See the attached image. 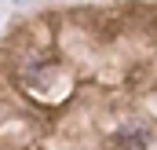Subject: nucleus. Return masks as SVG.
Here are the masks:
<instances>
[{
    "label": "nucleus",
    "instance_id": "nucleus-1",
    "mask_svg": "<svg viewBox=\"0 0 157 150\" xmlns=\"http://www.w3.org/2000/svg\"><path fill=\"white\" fill-rule=\"evenodd\" d=\"M146 143H150V132H143V128H139V132H135V128L117 132V147L121 150H143Z\"/></svg>",
    "mask_w": 157,
    "mask_h": 150
}]
</instances>
